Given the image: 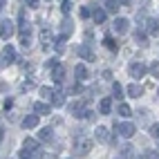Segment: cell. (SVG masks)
Instances as JSON below:
<instances>
[{"label":"cell","instance_id":"obj_41","mask_svg":"<svg viewBox=\"0 0 159 159\" xmlns=\"http://www.w3.org/2000/svg\"><path fill=\"white\" fill-rule=\"evenodd\" d=\"M2 7H5V0H0V9H2Z\"/></svg>","mask_w":159,"mask_h":159},{"label":"cell","instance_id":"obj_27","mask_svg":"<svg viewBox=\"0 0 159 159\" xmlns=\"http://www.w3.org/2000/svg\"><path fill=\"white\" fill-rule=\"evenodd\" d=\"M134 34H137V43H139L141 47H146V45H148V36L143 34V31H141V29H137V31H134Z\"/></svg>","mask_w":159,"mask_h":159},{"label":"cell","instance_id":"obj_39","mask_svg":"<svg viewBox=\"0 0 159 159\" xmlns=\"http://www.w3.org/2000/svg\"><path fill=\"white\" fill-rule=\"evenodd\" d=\"M116 2H119V7H121V5L128 7V5H132V0H116Z\"/></svg>","mask_w":159,"mask_h":159},{"label":"cell","instance_id":"obj_29","mask_svg":"<svg viewBox=\"0 0 159 159\" xmlns=\"http://www.w3.org/2000/svg\"><path fill=\"white\" fill-rule=\"evenodd\" d=\"M119 114H121V116H125V119H128V116L132 114L130 105H128V103H121V105H119Z\"/></svg>","mask_w":159,"mask_h":159},{"label":"cell","instance_id":"obj_20","mask_svg":"<svg viewBox=\"0 0 159 159\" xmlns=\"http://www.w3.org/2000/svg\"><path fill=\"white\" fill-rule=\"evenodd\" d=\"M141 94H143V88L139 85V83H132V85H128V97H141Z\"/></svg>","mask_w":159,"mask_h":159},{"label":"cell","instance_id":"obj_9","mask_svg":"<svg viewBox=\"0 0 159 159\" xmlns=\"http://www.w3.org/2000/svg\"><path fill=\"white\" fill-rule=\"evenodd\" d=\"M114 31L116 34H125L128 31V27H130V23H128V18H114Z\"/></svg>","mask_w":159,"mask_h":159},{"label":"cell","instance_id":"obj_1","mask_svg":"<svg viewBox=\"0 0 159 159\" xmlns=\"http://www.w3.org/2000/svg\"><path fill=\"white\" fill-rule=\"evenodd\" d=\"M92 150V139L88 137H76V141H74V155L76 157H88Z\"/></svg>","mask_w":159,"mask_h":159},{"label":"cell","instance_id":"obj_16","mask_svg":"<svg viewBox=\"0 0 159 159\" xmlns=\"http://www.w3.org/2000/svg\"><path fill=\"white\" fill-rule=\"evenodd\" d=\"M110 110H112V99L110 97H103L99 101V112L101 114H110Z\"/></svg>","mask_w":159,"mask_h":159},{"label":"cell","instance_id":"obj_31","mask_svg":"<svg viewBox=\"0 0 159 159\" xmlns=\"http://www.w3.org/2000/svg\"><path fill=\"white\" fill-rule=\"evenodd\" d=\"M150 74L155 79H159V61H152V65H150Z\"/></svg>","mask_w":159,"mask_h":159},{"label":"cell","instance_id":"obj_35","mask_svg":"<svg viewBox=\"0 0 159 159\" xmlns=\"http://www.w3.org/2000/svg\"><path fill=\"white\" fill-rule=\"evenodd\" d=\"M31 88H34V83H31V81H25L23 85H20V90H23V92H27V90H31Z\"/></svg>","mask_w":159,"mask_h":159},{"label":"cell","instance_id":"obj_18","mask_svg":"<svg viewBox=\"0 0 159 159\" xmlns=\"http://www.w3.org/2000/svg\"><path fill=\"white\" fill-rule=\"evenodd\" d=\"M79 54H81V58H83V61H94V52H92V47H90V45L79 47Z\"/></svg>","mask_w":159,"mask_h":159},{"label":"cell","instance_id":"obj_8","mask_svg":"<svg viewBox=\"0 0 159 159\" xmlns=\"http://www.w3.org/2000/svg\"><path fill=\"white\" fill-rule=\"evenodd\" d=\"M52 45H54L52 31H49V29H43V31H40V47H43V49H49Z\"/></svg>","mask_w":159,"mask_h":159},{"label":"cell","instance_id":"obj_10","mask_svg":"<svg viewBox=\"0 0 159 159\" xmlns=\"http://www.w3.org/2000/svg\"><path fill=\"white\" fill-rule=\"evenodd\" d=\"M94 139H97V141H101V143L110 141V132H108V128H103V125H99V128L94 130Z\"/></svg>","mask_w":159,"mask_h":159},{"label":"cell","instance_id":"obj_2","mask_svg":"<svg viewBox=\"0 0 159 159\" xmlns=\"http://www.w3.org/2000/svg\"><path fill=\"white\" fill-rule=\"evenodd\" d=\"M114 130L119 132L123 139H130V137H134V132H137V125L130 123V121H125V123H114Z\"/></svg>","mask_w":159,"mask_h":159},{"label":"cell","instance_id":"obj_25","mask_svg":"<svg viewBox=\"0 0 159 159\" xmlns=\"http://www.w3.org/2000/svg\"><path fill=\"white\" fill-rule=\"evenodd\" d=\"M116 9H119V2H116V0H105V11L116 14Z\"/></svg>","mask_w":159,"mask_h":159},{"label":"cell","instance_id":"obj_22","mask_svg":"<svg viewBox=\"0 0 159 159\" xmlns=\"http://www.w3.org/2000/svg\"><path fill=\"white\" fill-rule=\"evenodd\" d=\"M92 18H94V23H97V25H101L103 23V20H105V9H94V11H92Z\"/></svg>","mask_w":159,"mask_h":159},{"label":"cell","instance_id":"obj_34","mask_svg":"<svg viewBox=\"0 0 159 159\" xmlns=\"http://www.w3.org/2000/svg\"><path fill=\"white\" fill-rule=\"evenodd\" d=\"M70 7H72V5H70V0H63V5H61V11H63V14H67V11H70Z\"/></svg>","mask_w":159,"mask_h":159},{"label":"cell","instance_id":"obj_6","mask_svg":"<svg viewBox=\"0 0 159 159\" xmlns=\"http://www.w3.org/2000/svg\"><path fill=\"white\" fill-rule=\"evenodd\" d=\"M128 72H130L132 79H141L143 74H146V65H143V63H139V61H132L130 65H128Z\"/></svg>","mask_w":159,"mask_h":159},{"label":"cell","instance_id":"obj_12","mask_svg":"<svg viewBox=\"0 0 159 159\" xmlns=\"http://www.w3.org/2000/svg\"><path fill=\"white\" fill-rule=\"evenodd\" d=\"M52 79H54L56 83H63V79H65V70H63L61 63H56V65L52 67Z\"/></svg>","mask_w":159,"mask_h":159},{"label":"cell","instance_id":"obj_33","mask_svg":"<svg viewBox=\"0 0 159 159\" xmlns=\"http://www.w3.org/2000/svg\"><path fill=\"white\" fill-rule=\"evenodd\" d=\"M150 134L155 137V139H159V123H152L150 125Z\"/></svg>","mask_w":159,"mask_h":159},{"label":"cell","instance_id":"obj_40","mask_svg":"<svg viewBox=\"0 0 159 159\" xmlns=\"http://www.w3.org/2000/svg\"><path fill=\"white\" fill-rule=\"evenodd\" d=\"M130 159H143V157H137V155H132V157H130Z\"/></svg>","mask_w":159,"mask_h":159},{"label":"cell","instance_id":"obj_19","mask_svg":"<svg viewBox=\"0 0 159 159\" xmlns=\"http://www.w3.org/2000/svg\"><path fill=\"white\" fill-rule=\"evenodd\" d=\"M74 76H76L79 83L85 81V79H88V67H85V65H76V67H74Z\"/></svg>","mask_w":159,"mask_h":159},{"label":"cell","instance_id":"obj_21","mask_svg":"<svg viewBox=\"0 0 159 159\" xmlns=\"http://www.w3.org/2000/svg\"><path fill=\"white\" fill-rule=\"evenodd\" d=\"M23 148H25V150H29L31 155H34V152L38 150V141H36V139H29V137H27V139H25V143H23Z\"/></svg>","mask_w":159,"mask_h":159},{"label":"cell","instance_id":"obj_36","mask_svg":"<svg viewBox=\"0 0 159 159\" xmlns=\"http://www.w3.org/2000/svg\"><path fill=\"white\" fill-rule=\"evenodd\" d=\"M88 16H92V11L88 7H81V18H88Z\"/></svg>","mask_w":159,"mask_h":159},{"label":"cell","instance_id":"obj_30","mask_svg":"<svg viewBox=\"0 0 159 159\" xmlns=\"http://www.w3.org/2000/svg\"><path fill=\"white\" fill-rule=\"evenodd\" d=\"M103 43H105V47H108V49H119V43H114V38H112V36H105V38H103Z\"/></svg>","mask_w":159,"mask_h":159},{"label":"cell","instance_id":"obj_13","mask_svg":"<svg viewBox=\"0 0 159 159\" xmlns=\"http://www.w3.org/2000/svg\"><path fill=\"white\" fill-rule=\"evenodd\" d=\"M34 112L40 116V114H49L52 112V105L49 103H45V101H36L34 103Z\"/></svg>","mask_w":159,"mask_h":159},{"label":"cell","instance_id":"obj_32","mask_svg":"<svg viewBox=\"0 0 159 159\" xmlns=\"http://www.w3.org/2000/svg\"><path fill=\"white\" fill-rule=\"evenodd\" d=\"M143 159H159V150H148L143 155Z\"/></svg>","mask_w":159,"mask_h":159},{"label":"cell","instance_id":"obj_15","mask_svg":"<svg viewBox=\"0 0 159 159\" xmlns=\"http://www.w3.org/2000/svg\"><path fill=\"white\" fill-rule=\"evenodd\" d=\"M72 31H74L72 20H70V18H65V20L61 23V34H63V38H70V36H72Z\"/></svg>","mask_w":159,"mask_h":159},{"label":"cell","instance_id":"obj_7","mask_svg":"<svg viewBox=\"0 0 159 159\" xmlns=\"http://www.w3.org/2000/svg\"><path fill=\"white\" fill-rule=\"evenodd\" d=\"M14 31H16V27H14L11 20H2V27H0V38H2V40H9V38L14 36Z\"/></svg>","mask_w":159,"mask_h":159},{"label":"cell","instance_id":"obj_26","mask_svg":"<svg viewBox=\"0 0 159 159\" xmlns=\"http://www.w3.org/2000/svg\"><path fill=\"white\" fill-rule=\"evenodd\" d=\"M38 139L40 141H52V128H43L38 132Z\"/></svg>","mask_w":159,"mask_h":159},{"label":"cell","instance_id":"obj_3","mask_svg":"<svg viewBox=\"0 0 159 159\" xmlns=\"http://www.w3.org/2000/svg\"><path fill=\"white\" fill-rule=\"evenodd\" d=\"M70 112H72V116H76V119H90V116H92V112L85 110V103H81V101L72 103L70 105Z\"/></svg>","mask_w":159,"mask_h":159},{"label":"cell","instance_id":"obj_11","mask_svg":"<svg viewBox=\"0 0 159 159\" xmlns=\"http://www.w3.org/2000/svg\"><path fill=\"white\" fill-rule=\"evenodd\" d=\"M146 29L150 36H159V20L157 18H148L146 20Z\"/></svg>","mask_w":159,"mask_h":159},{"label":"cell","instance_id":"obj_17","mask_svg":"<svg viewBox=\"0 0 159 159\" xmlns=\"http://www.w3.org/2000/svg\"><path fill=\"white\" fill-rule=\"evenodd\" d=\"M63 103H65V92H63V90H54V97H52V105L61 108Z\"/></svg>","mask_w":159,"mask_h":159},{"label":"cell","instance_id":"obj_14","mask_svg":"<svg viewBox=\"0 0 159 159\" xmlns=\"http://www.w3.org/2000/svg\"><path fill=\"white\" fill-rule=\"evenodd\" d=\"M36 125H38V114H27L23 119V128L25 130H31V128H36Z\"/></svg>","mask_w":159,"mask_h":159},{"label":"cell","instance_id":"obj_4","mask_svg":"<svg viewBox=\"0 0 159 159\" xmlns=\"http://www.w3.org/2000/svg\"><path fill=\"white\" fill-rule=\"evenodd\" d=\"M18 36H20V43H23V47H29V43H31V27H29V23H23V25H20Z\"/></svg>","mask_w":159,"mask_h":159},{"label":"cell","instance_id":"obj_23","mask_svg":"<svg viewBox=\"0 0 159 159\" xmlns=\"http://www.w3.org/2000/svg\"><path fill=\"white\" fill-rule=\"evenodd\" d=\"M65 40H67V38H63V36H61V38L54 40V45H52V47H54L58 54H63V52H65V47H67V45H65Z\"/></svg>","mask_w":159,"mask_h":159},{"label":"cell","instance_id":"obj_24","mask_svg":"<svg viewBox=\"0 0 159 159\" xmlns=\"http://www.w3.org/2000/svg\"><path fill=\"white\" fill-rule=\"evenodd\" d=\"M40 97H43L45 103H47V101H52V97H54V90L47 88V85H45V88H40Z\"/></svg>","mask_w":159,"mask_h":159},{"label":"cell","instance_id":"obj_42","mask_svg":"<svg viewBox=\"0 0 159 159\" xmlns=\"http://www.w3.org/2000/svg\"><path fill=\"white\" fill-rule=\"evenodd\" d=\"M43 159H54V157H52V155H47V157H43Z\"/></svg>","mask_w":159,"mask_h":159},{"label":"cell","instance_id":"obj_37","mask_svg":"<svg viewBox=\"0 0 159 159\" xmlns=\"http://www.w3.org/2000/svg\"><path fill=\"white\" fill-rule=\"evenodd\" d=\"M20 159H31V152L23 148V152H20Z\"/></svg>","mask_w":159,"mask_h":159},{"label":"cell","instance_id":"obj_28","mask_svg":"<svg viewBox=\"0 0 159 159\" xmlns=\"http://www.w3.org/2000/svg\"><path fill=\"white\" fill-rule=\"evenodd\" d=\"M112 94H114V99H123V88L119 85V83H114V85H112Z\"/></svg>","mask_w":159,"mask_h":159},{"label":"cell","instance_id":"obj_38","mask_svg":"<svg viewBox=\"0 0 159 159\" xmlns=\"http://www.w3.org/2000/svg\"><path fill=\"white\" fill-rule=\"evenodd\" d=\"M25 2H27L31 9H38V0H25Z\"/></svg>","mask_w":159,"mask_h":159},{"label":"cell","instance_id":"obj_5","mask_svg":"<svg viewBox=\"0 0 159 159\" xmlns=\"http://www.w3.org/2000/svg\"><path fill=\"white\" fill-rule=\"evenodd\" d=\"M14 61H16V52H14L11 45H7L2 49V54H0V67H5V65H9V63H14Z\"/></svg>","mask_w":159,"mask_h":159}]
</instances>
